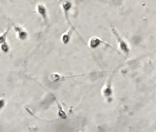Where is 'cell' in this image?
<instances>
[{
    "label": "cell",
    "instance_id": "cell-1",
    "mask_svg": "<svg viewBox=\"0 0 156 132\" xmlns=\"http://www.w3.org/2000/svg\"><path fill=\"white\" fill-rule=\"evenodd\" d=\"M114 32L115 35L117 36V37L118 39V41L119 42V46H120V47L121 48V49L124 52H125V53L128 54L129 52V47L127 46V44L124 42V41L121 39V38L119 37V35L117 34V33H116V32H115V30L113 31Z\"/></svg>",
    "mask_w": 156,
    "mask_h": 132
},
{
    "label": "cell",
    "instance_id": "cell-2",
    "mask_svg": "<svg viewBox=\"0 0 156 132\" xmlns=\"http://www.w3.org/2000/svg\"><path fill=\"white\" fill-rule=\"evenodd\" d=\"M101 42H102V41H101L99 39H97V38H95V37H94V38H92V39H91L90 45L91 47H92V48H96Z\"/></svg>",
    "mask_w": 156,
    "mask_h": 132
}]
</instances>
